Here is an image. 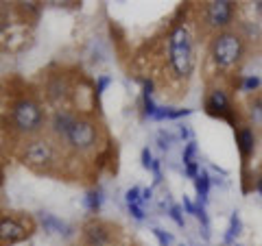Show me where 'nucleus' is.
<instances>
[{
	"instance_id": "nucleus-1",
	"label": "nucleus",
	"mask_w": 262,
	"mask_h": 246,
	"mask_svg": "<svg viewBox=\"0 0 262 246\" xmlns=\"http://www.w3.org/2000/svg\"><path fill=\"white\" fill-rule=\"evenodd\" d=\"M168 68L175 79H188L194 70V42L186 24H177L168 37Z\"/></svg>"
},
{
	"instance_id": "nucleus-2",
	"label": "nucleus",
	"mask_w": 262,
	"mask_h": 246,
	"mask_svg": "<svg viewBox=\"0 0 262 246\" xmlns=\"http://www.w3.org/2000/svg\"><path fill=\"white\" fill-rule=\"evenodd\" d=\"M9 122L22 135H37L44 127L46 116H44L42 105L33 96H20L9 107Z\"/></svg>"
},
{
	"instance_id": "nucleus-3",
	"label": "nucleus",
	"mask_w": 262,
	"mask_h": 246,
	"mask_svg": "<svg viewBox=\"0 0 262 246\" xmlns=\"http://www.w3.org/2000/svg\"><path fill=\"white\" fill-rule=\"evenodd\" d=\"M245 44L243 37L232 31H221L212 37L210 44V59L219 70H229L243 59Z\"/></svg>"
},
{
	"instance_id": "nucleus-4",
	"label": "nucleus",
	"mask_w": 262,
	"mask_h": 246,
	"mask_svg": "<svg viewBox=\"0 0 262 246\" xmlns=\"http://www.w3.org/2000/svg\"><path fill=\"white\" fill-rule=\"evenodd\" d=\"M55 159H57V149H55V142H51V139L31 137L24 144V151H22L24 166H29L37 172H48L51 166H55Z\"/></svg>"
},
{
	"instance_id": "nucleus-5",
	"label": "nucleus",
	"mask_w": 262,
	"mask_h": 246,
	"mask_svg": "<svg viewBox=\"0 0 262 246\" xmlns=\"http://www.w3.org/2000/svg\"><path fill=\"white\" fill-rule=\"evenodd\" d=\"M98 127L92 118L79 116L75 120V125L68 131V135L63 139V146H68L75 153H88L98 144Z\"/></svg>"
},
{
	"instance_id": "nucleus-6",
	"label": "nucleus",
	"mask_w": 262,
	"mask_h": 246,
	"mask_svg": "<svg viewBox=\"0 0 262 246\" xmlns=\"http://www.w3.org/2000/svg\"><path fill=\"white\" fill-rule=\"evenodd\" d=\"M116 235H118L116 227L98 218L88 220L83 225V231H81L83 246H116Z\"/></svg>"
},
{
	"instance_id": "nucleus-7",
	"label": "nucleus",
	"mask_w": 262,
	"mask_h": 246,
	"mask_svg": "<svg viewBox=\"0 0 262 246\" xmlns=\"http://www.w3.org/2000/svg\"><path fill=\"white\" fill-rule=\"evenodd\" d=\"M33 233L31 218L20 216H3L0 218V246H11L27 240Z\"/></svg>"
},
{
	"instance_id": "nucleus-8",
	"label": "nucleus",
	"mask_w": 262,
	"mask_h": 246,
	"mask_svg": "<svg viewBox=\"0 0 262 246\" xmlns=\"http://www.w3.org/2000/svg\"><path fill=\"white\" fill-rule=\"evenodd\" d=\"M206 111L210 113V116H214V118L227 120L229 125L236 129V118H234L236 109H234L232 101H229V96L225 94V89H221V87L210 89V94L206 98Z\"/></svg>"
},
{
	"instance_id": "nucleus-9",
	"label": "nucleus",
	"mask_w": 262,
	"mask_h": 246,
	"mask_svg": "<svg viewBox=\"0 0 262 246\" xmlns=\"http://www.w3.org/2000/svg\"><path fill=\"white\" fill-rule=\"evenodd\" d=\"M236 13L234 3H227V0H219V3H208L206 9H203V18L210 29H225L232 24Z\"/></svg>"
},
{
	"instance_id": "nucleus-10",
	"label": "nucleus",
	"mask_w": 262,
	"mask_h": 246,
	"mask_svg": "<svg viewBox=\"0 0 262 246\" xmlns=\"http://www.w3.org/2000/svg\"><path fill=\"white\" fill-rule=\"evenodd\" d=\"M70 92H72V87H70V83H68V79H66L63 75H55V77H51L48 79V83H46V98L51 101L53 105H61L66 98L70 96Z\"/></svg>"
},
{
	"instance_id": "nucleus-11",
	"label": "nucleus",
	"mask_w": 262,
	"mask_h": 246,
	"mask_svg": "<svg viewBox=\"0 0 262 246\" xmlns=\"http://www.w3.org/2000/svg\"><path fill=\"white\" fill-rule=\"evenodd\" d=\"M236 144H238L243 159L247 161L253 155V151H256V133H253V129L251 127H236Z\"/></svg>"
},
{
	"instance_id": "nucleus-12",
	"label": "nucleus",
	"mask_w": 262,
	"mask_h": 246,
	"mask_svg": "<svg viewBox=\"0 0 262 246\" xmlns=\"http://www.w3.org/2000/svg\"><path fill=\"white\" fill-rule=\"evenodd\" d=\"M39 220H42V225H44V229L48 233H59V235H70V231H68V227H66L59 218H55L53 214H39Z\"/></svg>"
},
{
	"instance_id": "nucleus-13",
	"label": "nucleus",
	"mask_w": 262,
	"mask_h": 246,
	"mask_svg": "<svg viewBox=\"0 0 262 246\" xmlns=\"http://www.w3.org/2000/svg\"><path fill=\"white\" fill-rule=\"evenodd\" d=\"M196 144L194 142H188V146L184 149V166H186V175L196 179V175H199V170H196Z\"/></svg>"
},
{
	"instance_id": "nucleus-14",
	"label": "nucleus",
	"mask_w": 262,
	"mask_h": 246,
	"mask_svg": "<svg viewBox=\"0 0 262 246\" xmlns=\"http://www.w3.org/2000/svg\"><path fill=\"white\" fill-rule=\"evenodd\" d=\"M194 185H196V194H199V203L203 205L208 199V192H210V177H208V172H199L194 179Z\"/></svg>"
},
{
	"instance_id": "nucleus-15",
	"label": "nucleus",
	"mask_w": 262,
	"mask_h": 246,
	"mask_svg": "<svg viewBox=\"0 0 262 246\" xmlns=\"http://www.w3.org/2000/svg\"><path fill=\"white\" fill-rule=\"evenodd\" d=\"M241 229H243V223H241V216L238 211H234L232 218H229V227H227V235H225V244H232L234 237L241 235Z\"/></svg>"
},
{
	"instance_id": "nucleus-16",
	"label": "nucleus",
	"mask_w": 262,
	"mask_h": 246,
	"mask_svg": "<svg viewBox=\"0 0 262 246\" xmlns=\"http://www.w3.org/2000/svg\"><path fill=\"white\" fill-rule=\"evenodd\" d=\"M11 31H13V22L9 18V13L0 9V42H7V35H11Z\"/></svg>"
},
{
	"instance_id": "nucleus-17",
	"label": "nucleus",
	"mask_w": 262,
	"mask_h": 246,
	"mask_svg": "<svg viewBox=\"0 0 262 246\" xmlns=\"http://www.w3.org/2000/svg\"><path fill=\"white\" fill-rule=\"evenodd\" d=\"M260 85H262L260 77L249 75V77H243V79H241V89H243V92H256Z\"/></svg>"
},
{
	"instance_id": "nucleus-18",
	"label": "nucleus",
	"mask_w": 262,
	"mask_h": 246,
	"mask_svg": "<svg viewBox=\"0 0 262 246\" xmlns=\"http://www.w3.org/2000/svg\"><path fill=\"white\" fill-rule=\"evenodd\" d=\"M85 201H88V209L90 211H98V207H101V190H98V187L96 190H90Z\"/></svg>"
},
{
	"instance_id": "nucleus-19",
	"label": "nucleus",
	"mask_w": 262,
	"mask_h": 246,
	"mask_svg": "<svg viewBox=\"0 0 262 246\" xmlns=\"http://www.w3.org/2000/svg\"><path fill=\"white\" fill-rule=\"evenodd\" d=\"M142 190L140 187H129L127 190V205L129 207H134V205H140L142 203Z\"/></svg>"
},
{
	"instance_id": "nucleus-20",
	"label": "nucleus",
	"mask_w": 262,
	"mask_h": 246,
	"mask_svg": "<svg viewBox=\"0 0 262 246\" xmlns=\"http://www.w3.org/2000/svg\"><path fill=\"white\" fill-rule=\"evenodd\" d=\"M153 235L158 237L160 246H173V235H170V233L162 231V229H153Z\"/></svg>"
},
{
	"instance_id": "nucleus-21",
	"label": "nucleus",
	"mask_w": 262,
	"mask_h": 246,
	"mask_svg": "<svg viewBox=\"0 0 262 246\" xmlns=\"http://www.w3.org/2000/svg\"><path fill=\"white\" fill-rule=\"evenodd\" d=\"M249 107H251V116H253V120H256V122H262V98H253Z\"/></svg>"
},
{
	"instance_id": "nucleus-22",
	"label": "nucleus",
	"mask_w": 262,
	"mask_h": 246,
	"mask_svg": "<svg viewBox=\"0 0 262 246\" xmlns=\"http://www.w3.org/2000/svg\"><path fill=\"white\" fill-rule=\"evenodd\" d=\"M158 142H160V149H170V144H173V135L166 133V131H160Z\"/></svg>"
},
{
	"instance_id": "nucleus-23",
	"label": "nucleus",
	"mask_w": 262,
	"mask_h": 246,
	"mask_svg": "<svg viewBox=\"0 0 262 246\" xmlns=\"http://www.w3.org/2000/svg\"><path fill=\"white\" fill-rule=\"evenodd\" d=\"M110 83H112L110 77H101V79H98V81H96V96H101V94L105 92V87H107Z\"/></svg>"
},
{
	"instance_id": "nucleus-24",
	"label": "nucleus",
	"mask_w": 262,
	"mask_h": 246,
	"mask_svg": "<svg viewBox=\"0 0 262 246\" xmlns=\"http://www.w3.org/2000/svg\"><path fill=\"white\" fill-rule=\"evenodd\" d=\"M170 218H173L179 227H184V216H182V209H179L177 205H173V207H170Z\"/></svg>"
},
{
	"instance_id": "nucleus-25",
	"label": "nucleus",
	"mask_w": 262,
	"mask_h": 246,
	"mask_svg": "<svg viewBox=\"0 0 262 246\" xmlns=\"http://www.w3.org/2000/svg\"><path fill=\"white\" fill-rule=\"evenodd\" d=\"M129 214L134 216L136 220H144V211H142L140 205H134V207H129Z\"/></svg>"
},
{
	"instance_id": "nucleus-26",
	"label": "nucleus",
	"mask_w": 262,
	"mask_h": 246,
	"mask_svg": "<svg viewBox=\"0 0 262 246\" xmlns=\"http://www.w3.org/2000/svg\"><path fill=\"white\" fill-rule=\"evenodd\" d=\"M151 163H153V157H151V153H149V149H144L142 151V166L149 170L151 168Z\"/></svg>"
},
{
	"instance_id": "nucleus-27",
	"label": "nucleus",
	"mask_w": 262,
	"mask_h": 246,
	"mask_svg": "<svg viewBox=\"0 0 262 246\" xmlns=\"http://www.w3.org/2000/svg\"><path fill=\"white\" fill-rule=\"evenodd\" d=\"M184 207H186V211H188V214H196V207H194V205H192L190 201L186 199V196H184Z\"/></svg>"
},
{
	"instance_id": "nucleus-28",
	"label": "nucleus",
	"mask_w": 262,
	"mask_h": 246,
	"mask_svg": "<svg viewBox=\"0 0 262 246\" xmlns=\"http://www.w3.org/2000/svg\"><path fill=\"white\" fill-rule=\"evenodd\" d=\"M253 190H256V192L262 196V175L256 179V181H253Z\"/></svg>"
},
{
	"instance_id": "nucleus-29",
	"label": "nucleus",
	"mask_w": 262,
	"mask_h": 246,
	"mask_svg": "<svg viewBox=\"0 0 262 246\" xmlns=\"http://www.w3.org/2000/svg\"><path fill=\"white\" fill-rule=\"evenodd\" d=\"M151 199V190H142V203Z\"/></svg>"
},
{
	"instance_id": "nucleus-30",
	"label": "nucleus",
	"mask_w": 262,
	"mask_h": 246,
	"mask_svg": "<svg viewBox=\"0 0 262 246\" xmlns=\"http://www.w3.org/2000/svg\"><path fill=\"white\" fill-rule=\"evenodd\" d=\"M179 246H186V244H179Z\"/></svg>"
},
{
	"instance_id": "nucleus-31",
	"label": "nucleus",
	"mask_w": 262,
	"mask_h": 246,
	"mask_svg": "<svg viewBox=\"0 0 262 246\" xmlns=\"http://www.w3.org/2000/svg\"><path fill=\"white\" fill-rule=\"evenodd\" d=\"M236 246H241V244H236Z\"/></svg>"
}]
</instances>
